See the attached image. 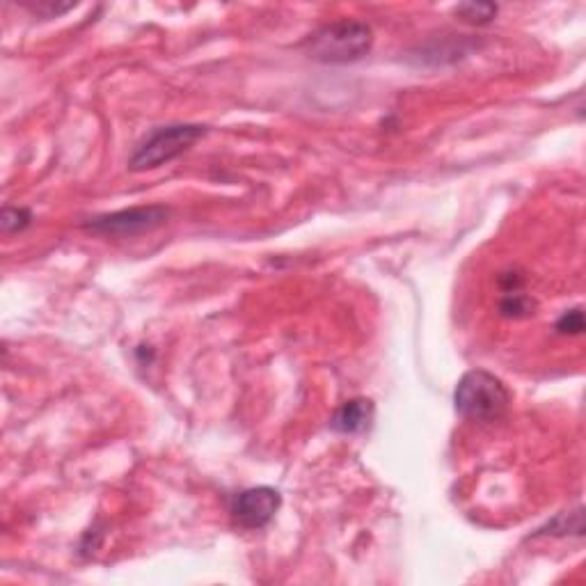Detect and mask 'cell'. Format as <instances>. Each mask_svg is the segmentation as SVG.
<instances>
[{
	"label": "cell",
	"instance_id": "52a82bcc",
	"mask_svg": "<svg viewBox=\"0 0 586 586\" xmlns=\"http://www.w3.org/2000/svg\"><path fill=\"white\" fill-rule=\"evenodd\" d=\"M536 310V303L525 293H506L500 303V314L506 319H525V316H532Z\"/></svg>",
	"mask_w": 586,
	"mask_h": 586
},
{
	"label": "cell",
	"instance_id": "30bf717a",
	"mask_svg": "<svg viewBox=\"0 0 586 586\" xmlns=\"http://www.w3.org/2000/svg\"><path fill=\"white\" fill-rule=\"evenodd\" d=\"M554 330L559 332V335H582L584 332V314L580 307H575V310H568L559 316L557 326Z\"/></svg>",
	"mask_w": 586,
	"mask_h": 586
},
{
	"label": "cell",
	"instance_id": "9c48e42d",
	"mask_svg": "<svg viewBox=\"0 0 586 586\" xmlns=\"http://www.w3.org/2000/svg\"><path fill=\"white\" fill-rule=\"evenodd\" d=\"M30 216L28 209H14V207H5L3 216H0V227H3L5 234H14V232H23L30 225Z\"/></svg>",
	"mask_w": 586,
	"mask_h": 586
},
{
	"label": "cell",
	"instance_id": "277c9868",
	"mask_svg": "<svg viewBox=\"0 0 586 586\" xmlns=\"http://www.w3.org/2000/svg\"><path fill=\"white\" fill-rule=\"evenodd\" d=\"M170 218V209L161 207V204H149V207H133L122 209L115 213H104V216H94L83 225L87 232L101 234V236H115V239H131V236H140L154 229L163 227Z\"/></svg>",
	"mask_w": 586,
	"mask_h": 586
},
{
	"label": "cell",
	"instance_id": "8992f818",
	"mask_svg": "<svg viewBox=\"0 0 586 586\" xmlns=\"http://www.w3.org/2000/svg\"><path fill=\"white\" fill-rule=\"evenodd\" d=\"M374 422V403L369 399H351L335 410L330 429L342 435L364 433Z\"/></svg>",
	"mask_w": 586,
	"mask_h": 586
},
{
	"label": "cell",
	"instance_id": "7a4b0ae2",
	"mask_svg": "<svg viewBox=\"0 0 586 586\" xmlns=\"http://www.w3.org/2000/svg\"><path fill=\"white\" fill-rule=\"evenodd\" d=\"M511 394L490 371L472 369L458 380L454 392L456 413L472 422H495L509 410Z\"/></svg>",
	"mask_w": 586,
	"mask_h": 586
},
{
	"label": "cell",
	"instance_id": "5b68a950",
	"mask_svg": "<svg viewBox=\"0 0 586 586\" xmlns=\"http://www.w3.org/2000/svg\"><path fill=\"white\" fill-rule=\"evenodd\" d=\"M280 504L282 497L275 488H248L234 497L232 518L245 529H261L275 518V513L280 511Z\"/></svg>",
	"mask_w": 586,
	"mask_h": 586
},
{
	"label": "cell",
	"instance_id": "3957f363",
	"mask_svg": "<svg viewBox=\"0 0 586 586\" xmlns=\"http://www.w3.org/2000/svg\"><path fill=\"white\" fill-rule=\"evenodd\" d=\"M207 133V126L202 124H170L154 129L140 142L136 152L129 161V170L147 172L156 170L161 165L174 161Z\"/></svg>",
	"mask_w": 586,
	"mask_h": 586
},
{
	"label": "cell",
	"instance_id": "6da1fadb",
	"mask_svg": "<svg viewBox=\"0 0 586 586\" xmlns=\"http://www.w3.org/2000/svg\"><path fill=\"white\" fill-rule=\"evenodd\" d=\"M374 46V30L362 21L342 19L321 26L305 39L303 49L312 60L326 65H348L358 62Z\"/></svg>",
	"mask_w": 586,
	"mask_h": 586
},
{
	"label": "cell",
	"instance_id": "8fae6325",
	"mask_svg": "<svg viewBox=\"0 0 586 586\" xmlns=\"http://www.w3.org/2000/svg\"><path fill=\"white\" fill-rule=\"evenodd\" d=\"M30 12L37 14V17H44V19H53V17H60V14H65L67 10H71L74 5H58V3H33V5H26Z\"/></svg>",
	"mask_w": 586,
	"mask_h": 586
},
{
	"label": "cell",
	"instance_id": "ba28073f",
	"mask_svg": "<svg viewBox=\"0 0 586 586\" xmlns=\"http://www.w3.org/2000/svg\"><path fill=\"white\" fill-rule=\"evenodd\" d=\"M497 14V5L490 3H465L456 7V17H461L465 23H472V26H483V23H490Z\"/></svg>",
	"mask_w": 586,
	"mask_h": 586
}]
</instances>
